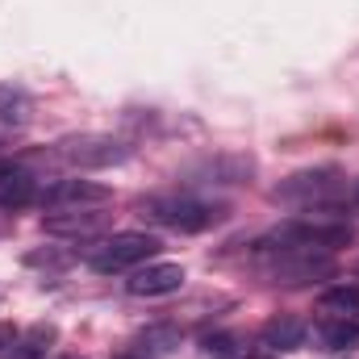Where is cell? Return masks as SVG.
<instances>
[{"label":"cell","mask_w":359,"mask_h":359,"mask_svg":"<svg viewBox=\"0 0 359 359\" xmlns=\"http://www.w3.org/2000/svg\"><path fill=\"white\" fill-rule=\"evenodd\" d=\"M318 309L326 313V318H351L359 322V284H330L322 297H318Z\"/></svg>","instance_id":"13"},{"label":"cell","mask_w":359,"mask_h":359,"mask_svg":"<svg viewBox=\"0 0 359 359\" xmlns=\"http://www.w3.org/2000/svg\"><path fill=\"white\" fill-rule=\"evenodd\" d=\"M247 359H280V355H271V351H259V355H247Z\"/></svg>","instance_id":"19"},{"label":"cell","mask_w":359,"mask_h":359,"mask_svg":"<svg viewBox=\"0 0 359 359\" xmlns=\"http://www.w3.org/2000/svg\"><path fill=\"white\" fill-rule=\"evenodd\" d=\"M163 251V243L147 230H121V234H109L104 243H96L88 251V268L96 276H117V271H134L142 264H151L155 255Z\"/></svg>","instance_id":"1"},{"label":"cell","mask_w":359,"mask_h":359,"mask_svg":"<svg viewBox=\"0 0 359 359\" xmlns=\"http://www.w3.org/2000/svg\"><path fill=\"white\" fill-rule=\"evenodd\" d=\"M142 213L155 226L176 230V234H201V230H209V226H217L226 217L222 205H209V201H196V196H180V192H172V196H151L142 205Z\"/></svg>","instance_id":"3"},{"label":"cell","mask_w":359,"mask_h":359,"mask_svg":"<svg viewBox=\"0 0 359 359\" xmlns=\"http://www.w3.org/2000/svg\"><path fill=\"white\" fill-rule=\"evenodd\" d=\"M38 201V180L29 168L13 163V159H0V209H25Z\"/></svg>","instance_id":"9"},{"label":"cell","mask_w":359,"mask_h":359,"mask_svg":"<svg viewBox=\"0 0 359 359\" xmlns=\"http://www.w3.org/2000/svg\"><path fill=\"white\" fill-rule=\"evenodd\" d=\"M201 351L213 355V359H243L238 355V339H234V334H205Z\"/></svg>","instance_id":"15"},{"label":"cell","mask_w":359,"mask_h":359,"mask_svg":"<svg viewBox=\"0 0 359 359\" xmlns=\"http://www.w3.org/2000/svg\"><path fill=\"white\" fill-rule=\"evenodd\" d=\"M184 288V268L180 264H142L134 268V276L126 280V292L130 297H172Z\"/></svg>","instance_id":"8"},{"label":"cell","mask_w":359,"mask_h":359,"mask_svg":"<svg viewBox=\"0 0 359 359\" xmlns=\"http://www.w3.org/2000/svg\"><path fill=\"white\" fill-rule=\"evenodd\" d=\"M355 201H359V184H355Z\"/></svg>","instance_id":"20"},{"label":"cell","mask_w":359,"mask_h":359,"mask_svg":"<svg viewBox=\"0 0 359 359\" xmlns=\"http://www.w3.org/2000/svg\"><path fill=\"white\" fill-rule=\"evenodd\" d=\"M313 339H318L322 351H351V347H359V322H351V318H326L313 330Z\"/></svg>","instance_id":"12"},{"label":"cell","mask_w":359,"mask_h":359,"mask_svg":"<svg viewBox=\"0 0 359 359\" xmlns=\"http://www.w3.org/2000/svg\"><path fill=\"white\" fill-rule=\"evenodd\" d=\"M305 339H309V330L297 318H271L264 326V334H259V343L268 351H297V347H305Z\"/></svg>","instance_id":"11"},{"label":"cell","mask_w":359,"mask_h":359,"mask_svg":"<svg viewBox=\"0 0 359 359\" xmlns=\"http://www.w3.org/2000/svg\"><path fill=\"white\" fill-rule=\"evenodd\" d=\"M347 192V176L339 168H313V172H297V176L276 184V201L297 205V209H313V205H334Z\"/></svg>","instance_id":"4"},{"label":"cell","mask_w":359,"mask_h":359,"mask_svg":"<svg viewBox=\"0 0 359 359\" xmlns=\"http://www.w3.org/2000/svg\"><path fill=\"white\" fill-rule=\"evenodd\" d=\"M264 255H271L268 271L284 284H305V280H318L334 268L326 251H264Z\"/></svg>","instance_id":"7"},{"label":"cell","mask_w":359,"mask_h":359,"mask_svg":"<svg viewBox=\"0 0 359 359\" xmlns=\"http://www.w3.org/2000/svg\"><path fill=\"white\" fill-rule=\"evenodd\" d=\"M59 155L80 172H100V168H113V163L130 159V147L121 138H109V134H80V138L59 142Z\"/></svg>","instance_id":"5"},{"label":"cell","mask_w":359,"mask_h":359,"mask_svg":"<svg viewBox=\"0 0 359 359\" xmlns=\"http://www.w3.org/2000/svg\"><path fill=\"white\" fill-rule=\"evenodd\" d=\"M351 243V226L347 222H322V217H297L280 230H271L259 243L264 251H339Z\"/></svg>","instance_id":"2"},{"label":"cell","mask_w":359,"mask_h":359,"mask_svg":"<svg viewBox=\"0 0 359 359\" xmlns=\"http://www.w3.org/2000/svg\"><path fill=\"white\" fill-rule=\"evenodd\" d=\"M13 343H17V334H13V326H8V322H0V355H4V351H8Z\"/></svg>","instance_id":"17"},{"label":"cell","mask_w":359,"mask_h":359,"mask_svg":"<svg viewBox=\"0 0 359 359\" xmlns=\"http://www.w3.org/2000/svg\"><path fill=\"white\" fill-rule=\"evenodd\" d=\"M29 113H34L29 92L17 88V84H0V126L17 130V126H25V121H29Z\"/></svg>","instance_id":"14"},{"label":"cell","mask_w":359,"mask_h":359,"mask_svg":"<svg viewBox=\"0 0 359 359\" xmlns=\"http://www.w3.org/2000/svg\"><path fill=\"white\" fill-rule=\"evenodd\" d=\"M42 230L55 234V238H96L104 230V213H96V209H63V213L42 217Z\"/></svg>","instance_id":"10"},{"label":"cell","mask_w":359,"mask_h":359,"mask_svg":"<svg viewBox=\"0 0 359 359\" xmlns=\"http://www.w3.org/2000/svg\"><path fill=\"white\" fill-rule=\"evenodd\" d=\"M109 184H96V180H55V184H46L42 192H38V201H42V209H55V213H63V209H100V205H109Z\"/></svg>","instance_id":"6"},{"label":"cell","mask_w":359,"mask_h":359,"mask_svg":"<svg viewBox=\"0 0 359 359\" xmlns=\"http://www.w3.org/2000/svg\"><path fill=\"white\" fill-rule=\"evenodd\" d=\"M0 359H46V347H38V343H13Z\"/></svg>","instance_id":"16"},{"label":"cell","mask_w":359,"mask_h":359,"mask_svg":"<svg viewBox=\"0 0 359 359\" xmlns=\"http://www.w3.org/2000/svg\"><path fill=\"white\" fill-rule=\"evenodd\" d=\"M113 359H147V351H121V355H113Z\"/></svg>","instance_id":"18"}]
</instances>
